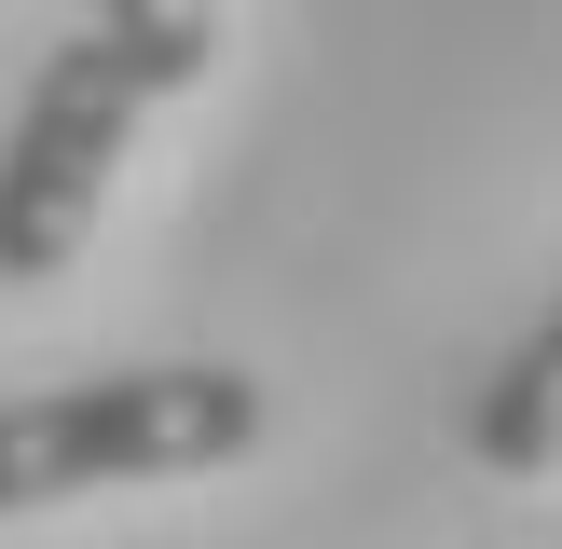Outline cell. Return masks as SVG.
Returning a JSON list of instances; mask_svg holds the SVG:
<instances>
[{
    "label": "cell",
    "instance_id": "obj_1",
    "mask_svg": "<svg viewBox=\"0 0 562 549\" xmlns=\"http://www.w3.org/2000/svg\"><path fill=\"white\" fill-rule=\"evenodd\" d=\"M179 97V69H165L137 27H82V42L42 55V82H27L14 137H0V289H42V274H69V247L97 234L110 206V165H124L137 110Z\"/></svg>",
    "mask_w": 562,
    "mask_h": 549
},
{
    "label": "cell",
    "instance_id": "obj_2",
    "mask_svg": "<svg viewBox=\"0 0 562 549\" xmlns=\"http://www.w3.org/2000/svg\"><path fill=\"white\" fill-rule=\"evenodd\" d=\"M261 439V384L247 371H97L0 399V522L55 508L97 481H179V467H234Z\"/></svg>",
    "mask_w": 562,
    "mask_h": 549
},
{
    "label": "cell",
    "instance_id": "obj_3",
    "mask_svg": "<svg viewBox=\"0 0 562 549\" xmlns=\"http://www.w3.org/2000/svg\"><path fill=\"white\" fill-rule=\"evenodd\" d=\"M467 439H481V467H508V481H549L562 467V302L536 316V344L481 384V426Z\"/></svg>",
    "mask_w": 562,
    "mask_h": 549
},
{
    "label": "cell",
    "instance_id": "obj_4",
    "mask_svg": "<svg viewBox=\"0 0 562 549\" xmlns=\"http://www.w3.org/2000/svg\"><path fill=\"white\" fill-rule=\"evenodd\" d=\"M97 14L137 27V42H151L179 82H206V55H220V14H206V0H97Z\"/></svg>",
    "mask_w": 562,
    "mask_h": 549
}]
</instances>
